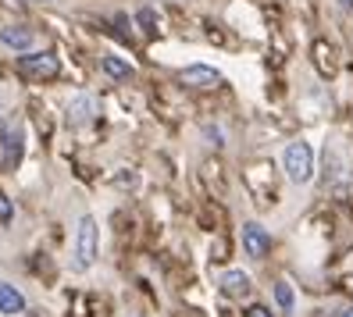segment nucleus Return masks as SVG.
<instances>
[{
	"label": "nucleus",
	"mask_w": 353,
	"mask_h": 317,
	"mask_svg": "<svg viewBox=\"0 0 353 317\" xmlns=\"http://www.w3.org/2000/svg\"><path fill=\"white\" fill-rule=\"evenodd\" d=\"M275 303H279V310H285V314L296 310V292H293V285H289L285 278L275 282Z\"/></svg>",
	"instance_id": "f8f14e48"
},
{
	"label": "nucleus",
	"mask_w": 353,
	"mask_h": 317,
	"mask_svg": "<svg viewBox=\"0 0 353 317\" xmlns=\"http://www.w3.org/2000/svg\"><path fill=\"white\" fill-rule=\"evenodd\" d=\"M18 75L29 82H50L61 75V57L54 50H39V54H22L18 57Z\"/></svg>",
	"instance_id": "7ed1b4c3"
},
{
	"label": "nucleus",
	"mask_w": 353,
	"mask_h": 317,
	"mask_svg": "<svg viewBox=\"0 0 353 317\" xmlns=\"http://www.w3.org/2000/svg\"><path fill=\"white\" fill-rule=\"evenodd\" d=\"M339 317H353V307H346V310H339Z\"/></svg>",
	"instance_id": "a211bd4d"
},
{
	"label": "nucleus",
	"mask_w": 353,
	"mask_h": 317,
	"mask_svg": "<svg viewBox=\"0 0 353 317\" xmlns=\"http://www.w3.org/2000/svg\"><path fill=\"white\" fill-rule=\"evenodd\" d=\"M18 154H22V136L11 132L4 139V164H18Z\"/></svg>",
	"instance_id": "ddd939ff"
},
{
	"label": "nucleus",
	"mask_w": 353,
	"mask_h": 317,
	"mask_svg": "<svg viewBox=\"0 0 353 317\" xmlns=\"http://www.w3.org/2000/svg\"><path fill=\"white\" fill-rule=\"evenodd\" d=\"M179 79L185 86H196V90H218L221 86V72L211 68V65H185L179 72Z\"/></svg>",
	"instance_id": "39448f33"
},
{
	"label": "nucleus",
	"mask_w": 353,
	"mask_h": 317,
	"mask_svg": "<svg viewBox=\"0 0 353 317\" xmlns=\"http://www.w3.org/2000/svg\"><path fill=\"white\" fill-rule=\"evenodd\" d=\"M282 172L296 185H307L310 178H314V150H310V143L296 139V143L285 146L282 150Z\"/></svg>",
	"instance_id": "f257e3e1"
},
{
	"label": "nucleus",
	"mask_w": 353,
	"mask_h": 317,
	"mask_svg": "<svg viewBox=\"0 0 353 317\" xmlns=\"http://www.w3.org/2000/svg\"><path fill=\"white\" fill-rule=\"evenodd\" d=\"M336 50H332L325 39H318L314 43V61H318V68H321V75H336V57H332Z\"/></svg>",
	"instance_id": "9b49d317"
},
{
	"label": "nucleus",
	"mask_w": 353,
	"mask_h": 317,
	"mask_svg": "<svg viewBox=\"0 0 353 317\" xmlns=\"http://www.w3.org/2000/svg\"><path fill=\"white\" fill-rule=\"evenodd\" d=\"M0 314H8V317L26 314V296L18 292L11 282H0Z\"/></svg>",
	"instance_id": "1a4fd4ad"
},
{
	"label": "nucleus",
	"mask_w": 353,
	"mask_h": 317,
	"mask_svg": "<svg viewBox=\"0 0 353 317\" xmlns=\"http://www.w3.org/2000/svg\"><path fill=\"white\" fill-rule=\"evenodd\" d=\"M203 132H207V136H211V143H214V146H221V143H225V139H221V132L214 129V125H207V129H203Z\"/></svg>",
	"instance_id": "f3484780"
},
{
	"label": "nucleus",
	"mask_w": 353,
	"mask_h": 317,
	"mask_svg": "<svg viewBox=\"0 0 353 317\" xmlns=\"http://www.w3.org/2000/svg\"><path fill=\"white\" fill-rule=\"evenodd\" d=\"M29 317H39V314H29Z\"/></svg>",
	"instance_id": "aec40b11"
},
{
	"label": "nucleus",
	"mask_w": 353,
	"mask_h": 317,
	"mask_svg": "<svg viewBox=\"0 0 353 317\" xmlns=\"http://www.w3.org/2000/svg\"><path fill=\"white\" fill-rule=\"evenodd\" d=\"M97 257H100V228L90 214H82L75 228V267L86 271L97 264Z\"/></svg>",
	"instance_id": "f03ea898"
},
{
	"label": "nucleus",
	"mask_w": 353,
	"mask_h": 317,
	"mask_svg": "<svg viewBox=\"0 0 353 317\" xmlns=\"http://www.w3.org/2000/svg\"><path fill=\"white\" fill-rule=\"evenodd\" d=\"M254 282H250V274L239 271V267H228L221 274V292L228 296V300H243V296H250Z\"/></svg>",
	"instance_id": "423d86ee"
},
{
	"label": "nucleus",
	"mask_w": 353,
	"mask_h": 317,
	"mask_svg": "<svg viewBox=\"0 0 353 317\" xmlns=\"http://www.w3.org/2000/svg\"><path fill=\"white\" fill-rule=\"evenodd\" d=\"M11 218H14V207H11V203H8L4 196H0V221H4V225H8Z\"/></svg>",
	"instance_id": "2eb2a0df"
},
{
	"label": "nucleus",
	"mask_w": 353,
	"mask_h": 317,
	"mask_svg": "<svg viewBox=\"0 0 353 317\" xmlns=\"http://www.w3.org/2000/svg\"><path fill=\"white\" fill-rule=\"evenodd\" d=\"M93 114H97V100L90 93H75L68 100V121L72 125H86V121H93Z\"/></svg>",
	"instance_id": "6e6552de"
},
{
	"label": "nucleus",
	"mask_w": 353,
	"mask_h": 317,
	"mask_svg": "<svg viewBox=\"0 0 353 317\" xmlns=\"http://www.w3.org/2000/svg\"><path fill=\"white\" fill-rule=\"evenodd\" d=\"M136 22H139V29H147V32H154V22H157V18H154V11H150V8H143V11L136 14Z\"/></svg>",
	"instance_id": "4468645a"
},
{
	"label": "nucleus",
	"mask_w": 353,
	"mask_h": 317,
	"mask_svg": "<svg viewBox=\"0 0 353 317\" xmlns=\"http://www.w3.org/2000/svg\"><path fill=\"white\" fill-rule=\"evenodd\" d=\"M100 68H103V75L121 79V82L132 79V65H129V61H121L118 54H103V57H100Z\"/></svg>",
	"instance_id": "9d476101"
},
{
	"label": "nucleus",
	"mask_w": 353,
	"mask_h": 317,
	"mask_svg": "<svg viewBox=\"0 0 353 317\" xmlns=\"http://www.w3.org/2000/svg\"><path fill=\"white\" fill-rule=\"evenodd\" d=\"M243 249H246V257H254V260L268 257V253H272V236H268V228L257 225V221H246L243 225Z\"/></svg>",
	"instance_id": "20e7f679"
},
{
	"label": "nucleus",
	"mask_w": 353,
	"mask_h": 317,
	"mask_svg": "<svg viewBox=\"0 0 353 317\" xmlns=\"http://www.w3.org/2000/svg\"><path fill=\"white\" fill-rule=\"evenodd\" d=\"M32 29L29 25H8V29H0V43H4L8 50H14V54H26L29 47H32Z\"/></svg>",
	"instance_id": "0eeeda50"
},
{
	"label": "nucleus",
	"mask_w": 353,
	"mask_h": 317,
	"mask_svg": "<svg viewBox=\"0 0 353 317\" xmlns=\"http://www.w3.org/2000/svg\"><path fill=\"white\" fill-rule=\"evenodd\" d=\"M243 317H272V310L261 307V303H254V307H246V314H243Z\"/></svg>",
	"instance_id": "dca6fc26"
},
{
	"label": "nucleus",
	"mask_w": 353,
	"mask_h": 317,
	"mask_svg": "<svg viewBox=\"0 0 353 317\" xmlns=\"http://www.w3.org/2000/svg\"><path fill=\"white\" fill-rule=\"evenodd\" d=\"M339 4H343L346 11H353V0H339Z\"/></svg>",
	"instance_id": "6ab92c4d"
}]
</instances>
